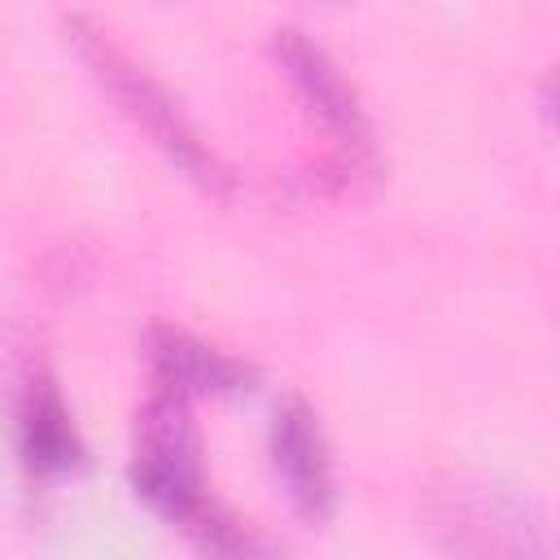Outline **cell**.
Wrapping results in <instances>:
<instances>
[{"label":"cell","instance_id":"3","mask_svg":"<svg viewBox=\"0 0 560 560\" xmlns=\"http://www.w3.org/2000/svg\"><path fill=\"white\" fill-rule=\"evenodd\" d=\"M271 57L293 88L302 114L319 127L328 140L324 153V184L328 188H359L381 175V149H376V127L363 109L359 88L346 79V70L332 61V52L311 39V31L280 22L271 31Z\"/></svg>","mask_w":560,"mask_h":560},{"label":"cell","instance_id":"4","mask_svg":"<svg viewBox=\"0 0 560 560\" xmlns=\"http://www.w3.org/2000/svg\"><path fill=\"white\" fill-rule=\"evenodd\" d=\"M127 481L140 503H149L162 521L192 529L219 499L206 490L201 472V438L192 424V402L153 389L136 411V438L127 459Z\"/></svg>","mask_w":560,"mask_h":560},{"label":"cell","instance_id":"1","mask_svg":"<svg viewBox=\"0 0 560 560\" xmlns=\"http://www.w3.org/2000/svg\"><path fill=\"white\" fill-rule=\"evenodd\" d=\"M420 529L446 560H560L551 508L494 472H438L420 494Z\"/></svg>","mask_w":560,"mask_h":560},{"label":"cell","instance_id":"7","mask_svg":"<svg viewBox=\"0 0 560 560\" xmlns=\"http://www.w3.org/2000/svg\"><path fill=\"white\" fill-rule=\"evenodd\" d=\"M140 346H144L153 389L175 394L184 402L245 394L258 381V372L245 359H236V354H228V350H219V346H210V341H201L175 324H149Z\"/></svg>","mask_w":560,"mask_h":560},{"label":"cell","instance_id":"6","mask_svg":"<svg viewBox=\"0 0 560 560\" xmlns=\"http://www.w3.org/2000/svg\"><path fill=\"white\" fill-rule=\"evenodd\" d=\"M13 446H18V464L26 468L31 481L70 477L88 459V446H83V433L74 424V411L61 398V385L52 381V372L39 368V363L26 368L22 389H18Z\"/></svg>","mask_w":560,"mask_h":560},{"label":"cell","instance_id":"2","mask_svg":"<svg viewBox=\"0 0 560 560\" xmlns=\"http://www.w3.org/2000/svg\"><path fill=\"white\" fill-rule=\"evenodd\" d=\"M61 31L74 44L79 61L88 66V74L118 101V109L149 136L153 149H162V158L188 175L197 188L214 192V197H236L241 175L223 162V153L197 131V122L184 114V105L92 18V13H61Z\"/></svg>","mask_w":560,"mask_h":560},{"label":"cell","instance_id":"8","mask_svg":"<svg viewBox=\"0 0 560 560\" xmlns=\"http://www.w3.org/2000/svg\"><path fill=\"white\" fill-rule=\"evenodd\" d=\"M538 109H542V118L556 127V136H560V66H551L542 79H538Z\"/></svg>","mask_w":560,"mask_h":560},{"label":"cell","instance_id":"5","mask_svg":"<svg viewBox=\"0 0 560 560\" xmlns=\"http://www.w3.org/2000/svg\"><path fill=\"white\" fill-rule=\"evenodd\" d=\"M267 451H271V472H276L289 508L306 525H324L337 512V472H332V451H328L324 424L306 398L289 394L276 402Z\"/></svg>","mask_w":560,"mask_h":560}]
</instances>
